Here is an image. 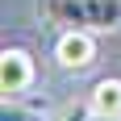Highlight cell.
<instances>
[{"label": "cell", "mask_w": 121, "mask_h": 121, "mask_svg": "<svg viewBox=\"0 0 121 121\" xmlns=\"http://www.w3.org/2000/svg\"><path fill=\"white\" fill-rule=\"evenodd\" d=\"M88 121H121V117H104V113H92Z\"/></svg>", "instance_id": "cell-7"}, {"label": "cell", "mask_w": 121, "mask_h": 121, "mask_svg": "<svg viewBox=\"0 0 121 121\" xmlns=\"http://www.w3.org/2000/svg\"><path fill=\"white\" fill-rule=\"evenodd\" d=\"M88 117H92V104H71L59 121H88Z\"/></svg>", "instance_id": "cell-6"}, {"label": "cell", "mask_w": 121, "mask_h": 121, "mask_svg": "<svg viewBox=\"0 0 121 121\" xmlns=\"http://www.w3.org/2000/svg\"><path fill=\"white\" fill-rule=\"evenodd\" d=\"M34 75H38V67H34V54L29 50L4 46V54H0V92H4V100L21 96L25 88L34 84Z\"/></svg>", "instance_id": "cell-3"}, {"label": "cell", "mask_w": 121, "mask_h": 121, "mask_svg": "<svg viewBox=\"0 0 121 121\" xmlns=\"http://www.w3.org/2000/svg\"><path fill=\"white\" fill-rule=\"evenodd\" d=\"M0 121H46V113L34 109V104H21L17 96H9L4 109H0Z\"/></svg>", "instance_id": "cell-5"}, {"label": "cell", "mask_w": 121, "mask_h": 121, "mask_svg": "<svg viewBox=\"0 0 121 121\" xmlns=\"http://www.w3.org/2000/svg\"><path fill=\"white\" fill-rule=\"evenodd\" d=\"M54 63L63 71H88L96 63V34L92 29H63L54 38Z\"/></svg>", "instance_id": "cell-2"}, {"label": "cell", "mask_w": 121, "mask_h": 121, "mask_svg": "<svg viewBox=\"0 0 121 121\" xmlns=\"http://www.w3.org/2000/svg\"><path fill=\"white\" fill-rule=\"evenodd\" d=\"M42 21L63 25V29H92V34H113L121 25V0H38Z\"/></svg>", "instance_id": "cell-1"}, {"label": "cell", "mask_w": 121, "mask_h": 121, "mask_svg": "<svg viewBox=\"0 0 121 121\" xmlns=\"http://www.w3.org/2000/svg\"><path fill=\"white\" fill-rule=\"evenodd\" d=\"M92 113H104V117H121V79H100L88 96Z\"/></svg>", "instance_id": "cell-4"}]
</instances>
